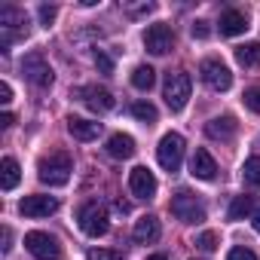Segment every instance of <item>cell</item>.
I'll return each mask as SVG.
<instances>
[{"label": "cell", "instance_id": "25", "mask_svg": "<svg viewBox=\"0 0 260 260\" xmlns=\"http://www.w3.org/2000/svg\"><path fill=\"white\" fill-rule=\"evenodd\" d=\"M242 178H245V184L260 187V156H248V159H245V166H242Z\"/></svg>", "mask_w": 260, "mask_h": 260}, {"label": "cell", "instance_id": "37", "mask_svg": "<svg viewBox=\"0 0 260 260\" xmlns=\"http://www.w3.org/2000/svg\"><path fill=\"white\" fill-rule=\"evenodd\" d=\"M116 211H119V214H128V202H122V199H116Z\"/></svg>", "mask_w": 260, "mask_h": 260}, {"label": "cell", "instance_id": "11", "mask_svg": "<svg viewBox=\"0 0 260 260\" xmlns=\"http://www.w3.org/2000/svg\"><path fill=\"white\" fill-rule=\"evenodd\" d=\"M128 190H132L138 199H153L156 196V178L147 166H135L128 172Z\"/></svg>", "mask_w": 260, "mask_h": 260}, {"label": "cell", "instance_id": "30", "mask_svg": "<svg viewBox=\"0 0 260 260\" xmlns=\"http://www.w3.org/2000/svg\"><path fill=\"white\" fill-rule=\"evenodd\" d=\"M37 16H40V22L49 28V25L55 22V16H58V7H52V4H43V7L37 10Z\"/></svg>", "mask_w": 260, "mask_h": 260}, {"label": "cell", "instance_id": "2", "mask_svg": "<svg viewBox=\"0 0 260 260\" xmlns=\"http://www.w3.org/2000/svg\"><path fill=\"white\" fill-rule=\"evenodd\" d=\"M77 220H80V230H83L86 236H92V239H98V236H104V233L110 230L107 205H104V202H98V199L83 202V205H80V211H77Z\"/></svg>", "mask_w": 260, "mask_h": 260}, {"label": "cell", "instance_id": "10", "mask_svg": "<svg viewBox=\"0 0 260 260\" xmlns=\"http://www.w3.org/2000/svg\"><path fill=\"white\" fill-rule=\"evenodd\" d=\"M144 46H147V52H153V55H169L172 46H175V31H172L169 25H150V28L144 31Z\"/></svg>", "mask_w": 260, "mask_h": 260}, {"label": "cell", "instance_id": "38", "mask_svg": "<svg viewBox=\"0 0 260 260\" xmlns=\"http://www.w3.org/2000/svg\"><path fill=\"white\" fill-rule=\"evenodd\" d=\"M147 260H169V257H166V254H150Z\"/></svg>", "mask_w": 260, "mask_h": 260}, {"label": "cell", "instance_id": "24", "mask_svg": "<svg viewBox=\"0 0 260 260\" xmlns=\"http://www.w3.org/2000/svg\"><path fill=\"white\" fill-rule=\"evenodd\" d=\"M132 116L141 119V122H147V125H153V122L159 119V110H156L150 101H135V104H132Z\"/></svg>", "mask_w": 260, "mask_h": 260}, {"label": "cell", "instance_id": "27", "mask_svg": "<svg viewBox=\"0 0 260 260\" xmlns=\"http://www.w3.org/2000/svg\"><path fill=\"white\" fill-rule=\"evenodd\" d=\"M95 68L104 74V77H110L113 74V58L107 55V52H101V49H95Z\"/></svg>", "mask_w": 260, "mask_h": 260}, {"label": "cell", "instance_id": "22", "mask_svg": "<svg viewBox=\"0 0 260 260\" xmlns=\"http://www.w3.org/2000/svg\"><path fill=\"white\" fill-rule=\"evenodd\" d=\"M236 61L242 68H257L260 64V43H242V46H236Z\"/></svg>", "mask_w": 260, "mask_h": 260}, {"label": "cell", "instance_id": "29", "mask_svg": "<svg viewBox=\"0 0 260 260\" xmlns=\"http://www.w3.org/2000/svg\"><path fill=\"white\" fill-rule=\"evenodd\" d=\"M226 260H257V254L251 248H245V245H236V248H230Z\"/></svg>", "mask_w": 260, "mask_h": 260}, {"label": "cell", "instance_id": "17", "mask_svg": "<svg viewBox=\"0 0 260 260\" xmlns=\"http://www.w3.org/2000/svg\"><path fill=\"white\" fill-rule=\"evenodd\" d=\"M159 233H162L159 220H156L153 214H144V217H138V220H135L132 239H135V242H141V245H150V242H156V239H159Z\"/></svg>", "mask_w": 260, "mask_h": 260}, {"label": "cell", "instance_id": "23", "mask_svg": "<svg viewBox=\"0 0 260 260\" xmlns=\"http://www.w3.org/2000/svg\"><path fill=\"white\" fill-rule=\"evenodd\" d=\"M248 214H254V196H236L233 205H230V211H226V217L230 220H242Z\"/></svg>", "mask_w": 260, "mask_h": 260}, {"label": "cell", "instance_id": "21", "mask_svg": "<svg viewBox=\"0 0 260 260\" xmlns=\"http://www.w3.org/2000/svg\"><path fill=\"white\" fill-rule=\"evenodd\" d=\"M153 83H156V71H153L150 64H138V68L132 71V86H135V89L150 92V89H153Z\"/></svg>", "mask_w": 260, "mask_h": 260}, {"label": "cell", "instance_id": "15", "mask_svg": "<svg viewBox=\"0 0 260 260\" xmlns=\"http://www.w3.org/2000/svg\"><path fill=\"white\" fill-rule=\"evenodd\" d=\"M236 128H239L236 116L223 113V116H214V119H208V122H205V135H208V138H214V141H230V138L236 135Z\"/></svg>", "mask_w": 260, "mask_h": 260}, {"label": "cell", "instance_id": "14", "mask_svg": "<svg viewBox=\"0 0 260 260\" xmlns=\"http://www.w3.org/2000/svg\"><path fill=\"white\" fill-rule=\"evenodd\" d=\"M190 175L199 178V181H214L217 162H214V156H211L205 147H196V153H193V159H190Z\"/></svg>", "mask_w": 260, "mask_h": 260}, {"label": "cell", "instance_id": "7", "mask_svg": "<svg viewBox=\"0 0 260 260\" xmlns=\"http://www.w3.org/2000/svg\"><path fill=\"white\" fill-rule=\"evenodd\" d=\"M22 74H25V80L34 83L37 89H49L52 80H55V74H52L49 61L43 58V52H28V55L22 58Z\"/></svg>", "mask_w": 260, "mask_h": 260}, {"label": "cell", "instance_id": "33", "mask_svg": "<svg viewBox=\"0 0 260 260\" xmlns=\"http://www.w3.org/2000/svg\"><path fill=\"white\" fill-rule=\"evenodd\" d=\"M0 101H4V104L13 101V86L10 83H0Z\"/></svg>", "mask_w": 260, "mask_h": 260}, {"label": "cell", "instance_id": "35", "mask_svg": "<svg viewBox=\"0 0 260 260\" xmlns=\"http://www.w3.org/2000/svg\"><path fill=\"white\" fill-rule=\"evenodd\" d=\"M13 122H16V116H13V113H4V116H0V125H4V128H10Z\"/></svg>", "mask_w": 260, "mask_h": 260}, {"label": "cell", "instance_id": "34", "mask_svg": "<svg viewBox=\"0 0 260 260\" xmlns=\"http://www.w3.org/2000/svg\"><path fill=\"white\" fill-rule=\"evenodd\" d=\"M10 248H13V230L7 226L4 230V254H10Z\"/></svg>", "mask_w": 260, "mask_h": 260}, {"label": "cell", "instance_id": "1", "mask_svg": "<svg viewBox=\"0 0 260 260\" xmlns=\"http://www.w3.org/2000/svg\"><path fill=\"white\" fill-rule=\"evenodd\" d=\"M71 172H74L71 153H52V156H46V159L37 162V178L46 187H64L71 181Z\"/></svg>", "mask_w": 260, "mask_h": 260}, {"label": "cell", "instance_id": "4", "mask_svg": "<svg viewBox=\"0 0 260 260\" xmlns=\"http://www.w3.org/2000/svg\"><path fill=\"white\" fill-rule=\"evenodd\" d=\"M190 92H193V80H190V74L187 71H175V74H169L166 77V104H169V110H184L187 107V101H190Z\"/></svg>", "mask_w": 260, "mask_h": 260}, {"label": "cell", "instance_id": "9", "mask_svg": "<svg viewBox=\"0 0 260 260\" xmlns=\"http://www.w3.org/2000/svg\"><path fill=\"white\" fill-rule=\"evenodd\" d=\"M199 74H202V83L208 89H214V92H226L233 86V74H230V68L220 58H205L199 64Z\"/></svg>", "mask_w": 260, "mask_h": 260}, {"label": "cell", "instance_id": "6", "mask_svg": "<svg viewBox=\"0 0 260 260\" xmlns=\"http://www.w3.org/2000/svg\"><path fill=\"white\" fill-rule=\"evenodd\" d=\"M25 248L31 251V257L37 260H61V242L52 236V233H43V230H34L25 236Z\"/></svg>", "mask_w": 260, "mask_h": 260}, {"label": "cell", "instance_id": "20", "mask_svg": "<svg viewBox=\"0 0 260 260\" xmlns=\"http://www.w3.org/2000/svg\"><path fill=\"white\" fill-rule=\"evenodd\" d=\"M19 178H22V172H19V162H16L13 156H7L4 162H0V187H4V190L10 193V190H16Z\"/></svg>", "mask_w": 260, "mask_h": 260}, {"label": "cell", "instance_id": "32", "mask_svg": "<svg viewBox=\"0 0 260 260\" xmlns=\"http://www.w3.org/2000/svg\"><path fill=\"white\" fill-rule=\"evenodd\" d=\"M190 31H193V37H196V40H205V37L211 34L208 22H202V19H199V22H193V28H190Z\"/></svg>", "mask_w": 260, "mask_h": 260}, {"label": "cell", "instance_id": "12", "mask_svg": "<svg viewBox=\"0 0 260 260\" xmlns=\"http://www.w3.org/2000/svg\"><path fill=\"white\" fill-rule=\"evenodd\" d=\"M77 98H80L89 110H95V113L113 110V95H110L107 89H101V86H80V89H77Z\"/></svg>", "mask_w": 260, "mask_h": 260}, {"label": "cell", "instance_id": "16", "mask_svg": "<svg viewBox=\"0 0 260 260\" xmlns=\"http://www.w3.org/2000/svg\"><path fill=\"white\" fill-rule=\"evenodd\" d=\"M104 150H107V156H113V159H128V156H135V138L132 135H122V132H116V135H110L107 138V144H104Z\"/></svg>", "mask_w": 260, "mask_h": 260}, {"label": "cell", "instance_id": "31", "mask_svg": "<svg viewBox=\"0 0 260 260\" xmlns=\"http://www.w3.org/2000/svg\"><path fill=\"white\" fill-rule=\"evenodd\" d=\"M196 245L202 248V251H214L217 248V233H211V230H205L199 239H196Z\"/></svg>", "mask_w": 260, "mask_h": 260}, {"label": "cell", "instance_id": "36", "mask_svg": "<svg viewBox=\"0 0 260 260\" xmlns=\"http://www.w3.org/2000/svg\"><path fill=\"white\" fill-rule=\"evenodd\" d=\"M251 220H254V230H257V233H260V205H257V208H254V214H251Z\"/></svg>", "mask_w": 260, "mask_h": 260}, {"label": "cell", "instance_id": "5", "mask_svg": "<svg viewBox=\"0 0 260 260\" xmlns=\"http://www.w3.org/2000/svg\"><path fill=\"white\" fill-rule=\"evenodd\" d=\"M172 214L181 220V223H202L205 220V205L196 193L190 190H178L172 196Z\"/></svg>", "mask_w": 260, "mask_h": 260}, {"label": "cell", "instance_id": "8", "mask_svg": "<svg viewBox=\"0 0 260 260\" xmlns=\"http://www.w3.org/2000/svg\"><path fill=\"white\" fill-rule=\"evenodd\" d=\"M184 138L178 135V132H169V135H162V141H159V147H156V159H159V166L166 169V172H178L181 169V162H184Z\"/></svg>", "mask_w": 260, "mask_h": 260}, {"label": "cell", "instance_id": "18", "mask_svg": "<svg viewBox=\"0 0 260 260\" xmlns=\"http://www.w3.org/2000/svg\"><path fill=\"white\" fill-rule=\"evenodd\" d=\"M251 25H248V16L242 10H226L220 13V34L223 37H236V34H245Z\"/></svg>", "mask_w": 260, "mask_h": 260}, {"label": "cell", "instance_id": "28", "mask_svg": "<svg viewBox=\"0 0 260 260\" xmlns=\"http://www.w3.org/2000/svg\"><path fill=\"white\" fill-rule=\"evenodd\" d=\"M245 107L248 110H254V113H260V86H251V89H245Z\"/></svg>", "mask_w": 260, "mask_h": 260}, {"label": "cell", "instance_id": "3", "mask_svg": "<svg viewBox=\"0 0 260 260\" xmlns=\"http://www.w3.org/2000/svg\"><path fill=\"white\" fill-rule=\"evenodd\" d=\"M0 28H4V52H10V46L19 37H28V13L19 7H4L0 10Z\"/></svg>", "mask_w": 260, "mask_h": 260}, {"label": "cell", "instance_id": "19", "mask_svg": "<svg viewBox=\"0 0 260 260\" xmlns=\"http://www.w3.org/2000/svg\"><path fill=\"white\" fill-rule=\"evenodd\" d=\"M68 132L77 141H95L101 135V122H92V119H83V116H71L68 119Z\"/></svg>", "mask_w": 260, "mask_h": 260}, {"label": "cell", "instance_id": "13", "mask_svg": "<svg viewBox=\"0 0 260 260\" xmlns=\"http://www.w3.org/2000/svg\"><path fill=\"white\" fill-rule=\"evenodd\" d=\"M19 211H22L25 217H49V214L58 211V199H55V196H40V193H34V196H25V199H22Z\"/></svg>", "mask_w": 260, "mask_h": 260}, {"label": "cell", "instance_id": "26", "mask_svg": "<svg viewBox=\"0 0 260 260\" xmlns=\"http://www.w3.org/2000/svg\"><path fill=\"white\" fill-rule=\"evenodd\" d=\"M86 260H125V257L119 251H110V248H89Z\"/></svg>", "mask_w": 260, "mask_h": 260}]
</instances>
